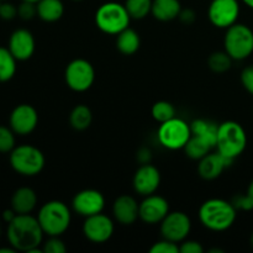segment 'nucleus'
<instances>
[{
  "label": "nucleus",
  "instance_id": "f257e3e1",
  "mask_svg": "<svg viewBox=\"0 0 253 253\" xmlns=\"http://www.w3.org/2000/svg\"><path fill=\"white\" fill-rule=\"evenodd\" d=\"M43 235L39 220L31 214H17L6 227V237L10 246L16 251L26 253L40 249L43 241Z\"/></svg>",
  "mask_w": 253,
  "mask_h": 253
},
{
  "label": "nucleus",
  "instance_id": "f03ea898",
  "mask_svg": "<svg viewBox=\"0 0 253 253\" xmlns=\"http://www.w3.org/2000/svg\"><path fill=\"white\" fill-rule=\"evenodd\" d=\"M237 217L236 208L231 202L224 199H209L199 209V220L202 225L211 231L221 232L229 230Z\"/></svg>",
  "mask_w": 253,
  "mask_h": 253
},
{
  "label": "nucleus",
  "instance_id": "7ed1b4c3",
  "mask_svg": "<svg viewBox=\"0 0 253 253\" xmlns=\"http://www.w3.org/2000/svg\"><path fill=\"white\" fill-rule=\"evenodd\" d=\"M40 225L47 236H61L71 225L72 214L68 205L59 200H51L43 204L37 215Z\"/></svg>",
  "mask_w": 253,
  "mask_h": 253
},
{
  "label": "nucleus",
  "instance_id": "20e7f679",
  "mask_svg": "<svg viewBox=\"0 0 253 253\" xmlns=\"http://www.w3.org/2000/svg\"><path fill=\"white\" fill-rule=\"evenodd\" d=\"M247 146V135L242 125L236 121H225L217 128L216 150L224 157L235 161Z\"/></svg>",
  "mask_w": 253,
  "mask_h": 253
},
{
  "label": "nucleus",
  "instance_id": "39448f33",
  "mask_svg": "<svg viewBox=\"0 0 253 253\" xmlns=\"http://www.w3.org/2000/svg\"><path fill=\"white\" fill-rule=\"evenodd\" d=\"M9 162L12 169L24 177H35L44 167V155L41 150L32 145L15 146L9 155Z\"/></svg>",
  "mask_w": 253,
  "mask_h": 253
},
{
  "label": "nucleus",
  "instance_id": "423d86ee",
  "mask_svg": "<svg viewBox=\"0 0 253 253\" xmlns=\"http://www.w3.org/2000/svg\"><path fill=\"white\" fill-rule=\"evenodd\" d=\"M131 16L125 5L109 1L100 5L95 12V25L100 31L108 35H118L127 29Z\"/></svg>",
  "mask_w": 253,
  "mask_h": 253
},
{
  "label": "nucleus",
  "instance_id": "0eeeda50",
  "mask_svg": "<svg viewBox=\"0 0 253 253\" xmlns=\"http://www.w3.org/2000/svg\"><path fill=\"white\" fill-rule=\"evenodd\" d=\"M224 47L234 61L246 59L253 52V31L247 25H231L226 29Z\"/></svg>",
  "mask_w": 253,
  "mask_h": 253
},
{
  "label": "nucleus",
  "instance_id": "6e6552de",
  "mask_svg": "<svg viewBox=\"0 0 253 253\" xmlns=\"http://www.w3.org/2000/svg\"><path fill=\"white\" fill-rule=\"evenodd\" d=\"M192 136L189 124L180 118H173L160 125L157 131L158 142L167 150H182Z\"/></svg>",
  "mask_w": 253,
  "mask_h": 253
},
{
  "label": "nucleus",
  "instance_id": "1a4fd4ad",
  "mask_svg": "<svg viewBox=\"0 0 253 253\" xmlns=\"http://www.w3.org/2000/svg\"><path fill=\"white\" fill-rule=\"evenodd\" d=\"M64 79L72 90L85 91L91 88L95 81V69L93 64L84 58H77L69 62L64 71Z\"/></svg>",
  "mask_w": 253,
  "mask_h": 253
},
{
  "label": "nucleus",
  "instance_id": "9d476101",
  "mask_svg": "<svg viewBox=\"0 0 253 253\" xmlns=\"http://www.w3.org/2000/svg\"><path fill=\"white\" fill-rule=\"evenodd\" d=\"M192 229L190 217L183 211L168 212L167 216L161 222V235L162 239L180 244L187 240Z\"/></svg>",
  "mask_w": 253,
  "mask_h": 253
},
{
  "label": "nucleus",
  "instance_id": "9b49d317",
  "mask_svg": "<svg viewBox=\"0 0 253 253\" xmlns=\"http://www.w3.org/2000/svg\"><path fill=\"white\" fill-rule=\"evenodd\" d=\"M240 15L237 0H212L208 10L210 22L219 29H227L236 24Z\"/></svg>",
  "mask_w": 253,
  "mask_h": 253
},
{
  "label": "nucleus",
  "instance_id": "f8f14e48",
  "mask_svg": "<svg viewBox=\"0 0 253 253\" xmlns=\"http://www.w3.org/2000/svg\"><path fill=\"white\" fill-rule=\"evenodd\" d=\"M114 230V221L103 212L85 217L83 224L84 236L93 244H104L109 241L113 236Z\"/></svg>",
  "mask_w": 253,
  "mask_h": 253
},
{
  "label": "nucleus",
  "instance_id": "ddd939ff",
  "mask_svg": "<svg viewBox=\"0 0 253 253\" xmlns=\"http://www.w3.org/2000/svg\"><path fill=\"white\" fill-rule=\"evenodd\" d=\"M39 124V114L30 104H20L9 116V126L16 135L26 136L34 132Z\"/></svg>",
  "mask_w": 253,
  "mask_h": 253
},
{
  "label": "nucleus",
  "instance_id": "4468645a",
  "mask_svg": "<svg viewBox=\"0 0 253 253\" xmlns=\"http://www.w3.org/2000/svg\"><path fill=\"white\" fill-rule=\"evenodd\" d=\"M72 207L77 214L88 217L103 212L105 208V198L99 190L84 189L74 195Z\"/></svg>",
  "mask_w": 253,
  "mask_h": 253
},
{
  "label": "nucleus",
  "instance_id": "2eb2a0df",
  "mask_svg": "<svg viewBox=\"0 0 253 253\" xmlns=\"http://www.w3.org/2000/svg\"><path fill=\"white\" fill-rule=\"evenodd\" d=\"M168 212H169V204L165 198L160 197V195H147L140 203L138 215L145 224H161L162 220L168 215Z\"/></svg>",
  "mask_w": 253,
  "mask_h": 253
},
{
  "label": "nucleus",
  "instance_id": "dca6fc26",
  "mask_svg": "<svg viewBox=\"0 0 253 253\" xmlns=\"http://www.w3.org/2000/svg\"><path fill=\"white\" fill-rule=\"evenodd\" d=\"M161 184V173L157 167L145 163L138 167L132 179L133 189L142 197L155 194Z\"/></svg>",
  "mask_w": 253,
  "mask_h": 253
},
{
  "label": "nucleus",
  "instance_id": "f3484780",
  "mask_svg": "<svg viewBox=\"0 0 253 253\" xmlns=\"http://www.w3.org/2000/svg\"><path fill=\"white\" fill-rule=\"evenodd\" d=\"M7 48L17 61H27L35 53L36 42L31 31L26 29H17L10 35Z\"/></svg>",
  "mask_w": 253,
  "mask_h": 253
},
{
  "label": "nucleus",
  "instance_id": "a211bd4d",
  "mask_svg": "<svg viewBox=\"0 0 253 253\" xmlns=\"http://www.w3.org/2000/svg\"><path fill=\"white\" fill-rule=\"evenodd\" d=\"M234 161L224 157L221 153L216 151L215 153H208L207 156L199 160L198 173L205 180H214L222 174L226 168L232 165Z\"/></svg>",
  "mask_w": 253,
  "mask_h": 253
},
{
  "label": "nucleus",
  "instance_id": "6ab92c4d",
  "mask_svg": "<svg viewBox=\"0 0 253 253\" xmlns=\"http://www.w3.org/2000/svg\"><path fill=\"white\" fill-rule=\"evenodd\" d=\"M138 209H140V204L136 202L135 198L130 195H121L114 202L113 215L119 224L128 226L140 217Z\"/></svg>",
  "mask_w": 253,
  "mask_h": 253
},
{
  "label": "nucleus",
  "instance_id": "aec40b11",
  "mask_svg": "<svg viewBox=\"0 0 253 253\" xmlns=\"http://www.w3.org/2000/svg\"><path fill=\"white\" fill-rule=\"evenodd\" d=\"M10 205L16 214H31L37 205L36 192L29 187L19 188L12 194Z\"/></svg>",
  "mask_w": 253,
  "mask_h": 253
},
{
  "label": "nucleus",
  "instance_id": "412c9836",
  "mask_svg": "<svg viewBox=\"0 0 253 253\" xmlns=\"http://www.w3.org/2000/svg\"><path fill=\"white\" fill-rule=\"evenodd\" d=\"M182 10L179 0H153L151 14L158 21H172L177 19Z\"/></svg>",
  "mask_w": 253,
  "mask_h": 253
},
{
  "label": "nucleus",
  "instance_id": "4be33fe9",
  "mask_svg": "<svg viewBox=\"0 0 253 253\" xmlns=\"http://www.w3.org/2000/svg\"><path fill=\"white\" fill-rule=\"evenodd\" d=\"M36 6L37 16L44 22L58 21L64 14V5L62 0H40Z\"/></svg>",
  "mask_w": 253,
  "mask_h": 253
},
{
  "label": "nucleus",
  "instance_id": "5701e85b",
  "mask_svg": "<svg viewBox=\"0 0 253 253\" xmlns=\"http://www.w3.org/2000/svg\"><path fill=\"white\" fill-rule=\"evenodd\" d=\"M116 48L119 52L125 56H131V54L136 53L141 46L140 35L135 31L133 29L123 30L120 34L116 35Z\"/></svg>",
  "mask_w": 253,
  "mask_h": 253
},
{
  "label": "nucleus",
  "instance_id": "b1692460",
  "mask_svg": "<svg viewBox=\"0 0 253 253\" xmlns=\"http://www.w3.org/2000/svg\"><path fill=\"white\" fill-rule=\"evenodd\" d=\"M190 128H192V135L202 137L212 148L216 146L217 128H219V125L215 124L214 121L207 120V119H197V120H194L190 124Z\"/></svg>",
  "mask_w": 253,
  "mask_h": 253
},
{
  "label": "nucleus",
  "instance_id": "393cba45",
  "mask_svg": "<svg viewBox=\"0 0 253 253\" xmlns=\"http://www.w3.org/2000/svg\"><path fill=\"white\" fill-rule=\"evenodd\" d=\"M93 114L91 110L84 104L74 106L73 110L69 114V124L77 131H84L91 125Z\"/></svg>",
  "mask_w": 253,
  "mask_h": 253
},
{
  "label": "nucleus",
  "instance_id": "a878e982",
  "mask_svg": "<svg viewBox=\"0 0 253 253\" xmlns=\"http://www.w3.org/2000/svg\"><path fill=\"white\" fill-rule=\"evenodd\" d=\"M17 59L12 56L7 47L0 46V83H5L14 78L16 73Z\"/></svg>",
  "mask_w": 253,
  "mask_h": 253
},
{
  "label": "nucleus",
  "instance_id": "bb28decb",
  "mask_svg": "<svg viewBox=\"0 0 253 253\" xmlns=\"http://www.w3.org/2000/svg\"><path fill=\"white\" fill-rule=\"evenodd\" d=\"M183 150H184L185 155H187L190 160L199 161L202 160L204 156H207L208 153L212 150V147L207 142V141L203 140L202 137H199V136L192 135Z\"/></svg>",
  "mask_w": 253,
  "mask_h": 253
},
{
  "label": "nucleus",
  "instance_id": "cd10ccee",
  "mask_svg": "<svg viewBox=\"0 0 253 253\" xmlns=\"http://www.w3.org/2000/svg\"><path fill=\"white\" fill-rule=\"evenodd\" d=\"M232 61L234 59L226 51H217L210 54L209 58H208V66L214 73L221 74L231 68Z\"/></svg>",
  "mask_w": 253,
  "mask_h": 253
},
{
  "label": "nucleus",
  "instance_id": "c85d7f7f",
  "mask_svg": "<svg viewBox=\"0 0 253 253\" xmlns=\"http://www.w3.org/2000/svg\"><path fill=\"white\" fill-rule=\"evenodd\" d=\"M153 0H126L125 7L131 19L142 20L151 14Z\"/></svg>",
  "mask_w": 253,
  "mask_h": 253
},
{
  "label": "nucleus",
  "instance_id": "c756f323",
  "mask_svg": "<svg viewBox=\"0 0 253 253\" xmlns=\"http://www.w3.org/2000/svg\"><path fill=\"white\" fill-rule=\"evenodd\" d=\"M151 114H152V118L157 123L162 124L165 121L175 118V108L169 101L160 100L153 104L152 109H151Z\"/></svg>",
  "mask_w": 253,
  "mask_h": 253
},
{
  "label": "nucleus",
  "instance_id": "7c9ffc66",
  "mask_svg": "<svg viewBox=\"0 0 253 253\" xmlns=\"http://www.w3.org/2000/svg\"><path fill=\"white\" fill-rule=\"evenodd\" d=\"M16 133L11 130V127L0 125V152L10 153L16 146V140H15Z\"/></svg>",
  "mask_w": 253,
  "mask_h": 253
},
{
  "label": "nucleus",
  "instance_id": "2f4dec72",
  "mask_svg": "<svg viewBox=\"0 0 253 253\" xmlns=\"http://www.w3.org/2000/svg\"><path fill=\"white\" fill-rule=\"evenodd\" d=\"M42 251L43 253H66L67 247L59 236H49L42 245Z\"/></svg>",
  "mask_w": 253,
  "mask_h": 253
},
{
  "label": "nucleus",
  "instance_id": "473e14b6",
  "mask_svg": "<svg viewBox=\"0 0 253 253\" xmlns=\"http://www.w3.org/2000/svg\"><path fill=\"white\" fill-rule=\"evenodd\" d=\"M151 253H179V245L169 240L162 239L161 241L156 242L150 249Z\"/></svg>",
  "mask_w": 253,
  "mask_h": 253
},
{
  "label": "nucleus",
  "instance_id": "72a5a7b5",
  "mask_svg": "<svg viewBox=\"0 0 253 253\" xmlns=\"http://www.w3.org/2000/svg\"><path fill=\"white\" fill-rule=\"evenodd\" d=\"M17 16L21 20H24V21L32 20L35 16H37L36 4L31 1H24V0H22L21 4L17 6Z\"/></svg>",
  "mask_w": 253,
  "mask_h": 253
},
{
  "label": "nucleus",
  "instance_id": "f704fd0d",
  "mask_svg": "<svg viewBox=\"0 0 253 253\" xmlns=\"http://www.w3.org/2000/svg\"><path fill=\"white\" fill-rule=\"evenodd\" d=\"M232 205L236 208V210H244V211H249L253 209V203L250 199V197L246 194H237L236 197L232 198L231 200Z\"/></svg>",
  "mask_w": 253,
  "mask_h": 253
},
{
  "label": "nucleus",
  "instance_id": "c9c22d12",
  "mask_svg": "<svg viewBox=\"0 0 253 253\" xmlns=\"http://www.w3.org/2000/svg\"><path fill=\"white\" fill-rule=\"evenodd\" d=\"M17 16V6L7 1H1L0 4V19L5 21H11Z\"/></svg>",
  "mask_w": 253,
  "mask_h": 253
},
{
  "label": "nucleus",
  "instance_id": "e433bc0d",
  "mask_svg": "<svg viewBox=\"0 0 253 253\" xmlns=\"http://www.w3.org/2000/svg\"><path fill=\"white\" fill-rule=\"evenodd\" d=\"M204 247L198 241H192V240H184L179 245V253H203Z\"/></svg>",
  "mask_w": 253,
  "mask_h": 253
},
{
  "label": "nucleus",
  "instance_id": "4c0bfd02",
  "mask_svg": "<svg viewBox=\"0 0 253 253\" xmlns=\"http://www.w3.org/2000/svg\"><path fill=\"white\" fill-rule=\"evenodd\" d=\"M241 83L244 88L253 95V64L246 67L241 73Z\"/></svg>",
  "mask_w": 253,
  "mask_h": 253
},
{
  "label": "nucleus",
  "instance_id": "58836bf2",
  "mask_svg": "<svg viewBox=\"0 0 253 253\" xmlns=\"http://www.w3.org/2000/svg\"><path fill=\"white\" fill-rule=\"evenodd\" d=\"M178 19H179L183 24L190 25L195 21V19H197V15H195L194 10H192V9H182L180 10V14H179V16H178Z\"/></svg>",
  "mask_w": 253,
  "mask_h": 253
},
{
  "label": "nucleus",
  "instance_id": "ea45409f",
  "mask_svg": "<svg viewBox=\"0 0 253 253\" xmlns=\"http://www.w3.org/2000/svg\"><path fill=\"white\" fill-rule=\"evenodd\" d=\"M16 212L14 211V210L11 209V208H10V209H7V210H5L4 212H2V215H1V217H2V220H4L5 222H6V224H9L10 221H11L12 219H14L15 216H16Z\"/></svg>",
  "mask_w": 253,
  "mask_h": 253
},
{
  "label": "nucleus",
  "instance_id": "a19ab883",
  "mask_svg": "<svg viewBox=\"0 0 253 253\" xmlns=\"http://www.w3.org/2000/svg\"><path fill=\"white\" fill-rule=\"evenodd\" d=\"M16 252V250L14 249V247H2V249H0V253H15Z\"/></svg>",
  "mask_w": 253,
  "mask_h": 253
},
{
  "label": "nucleus",
  "instance_id": "79ce46f5",
  "mask_svg": "<svg viewBox=\"0 0 253 253\" xmlns=\"http://www.w3.org/2000/svg\"><path fill=\"white\" fill-rule=\"evenodd\" d=\"M247 195H249L250 199H251L253 203V180L251 182V184L249 185V189H247Z\"/></svg>",
  "mask_w": 253,
  "mask_h": 253
},
{
  "label": "nucleus",
  "instance_id": "37998d69",
  "mask_svg": "<svg viewBox=\"0 0 253 253\" xmlns=\"http://www.w3.org/2000/svg\"><path fill=\"white\" fill-rule=\"evenodd\" d=\"M244 2L247 5V6H250L251 9H253V0H244Z\"/></svg>",
  "mask_w": 253,
  "mask_h": 253
},
{
  "label": "nucleus",
  "instance_id": "c03bdc74",
  "mask_svg": "<svg viewBox=\"0 0 253 253\" xmlns=\"http://www.w3.org/2000/svg\"><path fill=\"white\" fill-rule=\"evenodd\" d=\"M24 1H31V2H35V4H37L40 0H24Z\"/></svg>",
  "mask_w": 253,
  "mask_h": 253
},
{
  "label": "nucleus",
  "instance_id": "a18cd8bd",
  "mask_svg": "<svg viewBox=\"0 0 253 253\" xmlns=\"http://www.w3.org/2000/svg\"><path fill=\"white\" fill-rule=\"evenodd\" d=\"M251 245H252V247H253V234H252V236H251Z\"/></svg>",
  "mask_w": 253,
  "mask_h": 253
},
{
  "label": "nucleus",
  "instance_id": "49530a36",
  "mask_svg": "<svg viewBox=\"0 0 253 253\" xmlns=\"http://www.w3.org/2000/svg\"><path fill=\"white\" fill-rule=\"evenodd\" d=\"M1 231H2V230H1V224H0V236H1Z\"/></svg>",
  "mask_w": 253,
  "mask_h": 253
},
{
  "label": "nucleus",
  "instance_id": "de8ad7c7",
  "mask_svg": "<svg viewBox=\"0 0 253 253\" xmlns=\"http://www.w3.org/2000/svg\"><path fill=\"white\" fill-rule=\"evenodd\" d=\"M73 1H82V0H73Z\"/></svg>",
  "mask_w": 253,
  "mask_h": 253
},
{
  "label": "nucleus",
  "instance_id": "09e8293b",
  "mask_svg": "<svg viewBox=\"0 0 253 253\" xmlns=\"http://www.w3.org/2000/svg\"><path fill=\"white\" fill-rule=\"evenodd\" d=\"M1 1H2V0H0V4H1Z\"/></svg>",
  "mask_w": 253,
  "mask_h": 253
}]
</instances>
